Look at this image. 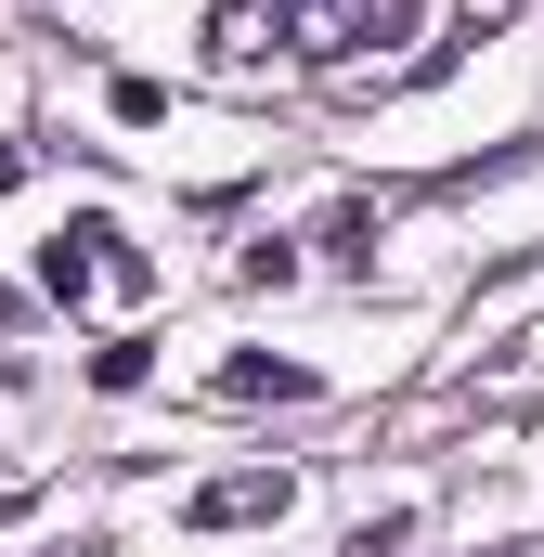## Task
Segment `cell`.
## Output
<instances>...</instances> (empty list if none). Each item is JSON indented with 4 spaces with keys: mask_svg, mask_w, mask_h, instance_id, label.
<instances>
[{
    "mask_svg": "<svg viewBox=\"0 0 544 557\" xmlns=\"http://www.w3.org/2000/svg\"><path fill=\"white\" fill-rule=\"evenodd\" d=\"M285 493H298L285 467H272V480H221V493H195V519H208V532H234V519H285Z\"/></svg>",
    "mask_w": 544,
    "mask_h": 557,
    "instance_id": "6da1fadb",
    "label": "cell"
},
{
    "mask_svg": "<svg viewBox=\"0 0 544 557\" xmlns=\"http://www.w3.org/2000/svg\"><path fill=\"white\" fill-rule=\"evenodd\" d=\"M91 247H104V221H65V234H52V247H39V285H52V298H65V311H78V298H91Z\"/></svg>",
    "mask_w": 544,
    "mask_h": 557,
    "instance_id": "7a4b0ae2",
    "label": "cell"
},
{
    "mask_svg": "<svg viewBox=\"0 0 544 557\" xmlns=\"http://www.w3.org/2000/svg\"><path fill=\"white\" fill-rule=\"evenodd\" d=\"M143 376H156V337H104L91 350V389H143Z\"/></svg>",
    "mask_w": 544,
    "mask_h": 557,
    "instance_id": "3957f363",
    "label": "cell"
}]
</instances>
